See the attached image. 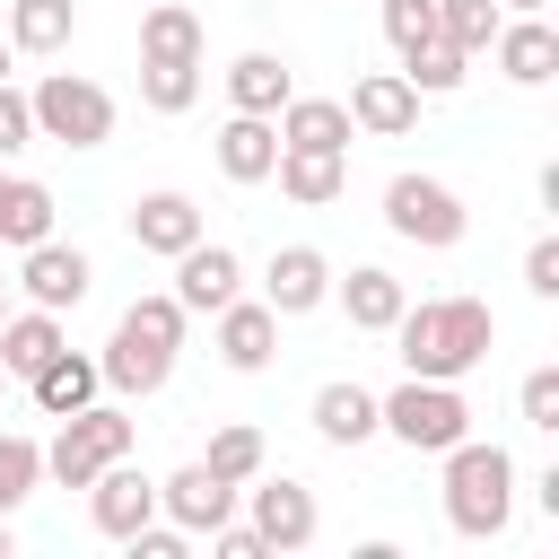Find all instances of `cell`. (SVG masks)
Masks as SVG:
<instances>
[{"label":"cell","instance_id":"obj_1","mask_svg":"<svg viewBox=\"0 0 559 559\" xmlns=\"http://www.w3.org/2000/svg\"><path fill=\"white\" fill-rule=\"evenodd\" d=\"M393 349H402V376H445L463 384L489 349H498V314L480 297H428V306H402L393 314Z\"/></svg>","mask_w":559,"mask_h":559},{"label":"cell","instance_id":"obj_2","mask_svg":"<svg viewBox=\"0 0 559 559\" xmlns=\"http://www.w3.org/2000/svg\"><path fill=\"white\" fill-rule=\"evenodd\" d=\"M183 306H175V288H148V297H131L122 306V323H114V341H105V384L114 393H157L166 376H175V349H183Z\"/></svg>","mask_w":559,"mask_h":559},{"label":"cell","instance_id":"obj_3","mask_svg":"<svg viewBox=\"0 0 559 559\" xmlns=\"http://www.w3.org/2000/svg\"><path fill=\"white\" fill-rule=\"evenodd\" d=\"M507 515H515V454L480 445V437H454L445 445V524L463 542H498Z\"/></svg>","mask_w":559,"mask_h":559},{"label":"cell","instance_id":"obj_4","mask_svg":"<svg viewBox=\"0 0 559 559\" xmlns=\"http://www.w3.org/2000/svg\"><path fill=\"white\" fill-rule=\"evenodd\" d=\"M376 419H384V437H402L411 454H445L454 437H472V402H463L445 376H402L393 393H376Z\"/></svg>","mask_w":559,"mask_h":559},{"label":"cell","instance_id":"obj_5","mask_svg":"<svg viewBox=\"0 0 559 559\" xmlns=\"http://www.w3.org/2000/svg\"><path fill=\"white\" fill-rule=\"evenodd\" d=\"M26 114H35V140H52V148H105L114 140V96L79 70H44L26 87Z\"/></svg>","mask_w":559,"mask_h":559},{"label":"cell","instance_id":"obj_6","mask_svg":"<svg viewBox=\"0 0 559 559\" xmlns=\"http://www.w3.org/2000/svg\"><path fill=\"white\" fill-rule=\"evenodd\" d=\"M131 411H114V402H87V411H70L61 419V437L44 445V480H61V489H87L114 454H131Z\"/></svg>","mask_w":559,"mask_h":559},{"label":"cell","instance_id":"obj_7","mask_svg":"<svg viewBox=\"0 0 559 559\" xmlns=\"http://www.w3.org/2000/svg\"><path fill=\"white\" fill-rule=\"evenodd\" d=\"M384 227H393L402 245L445 253V245H463L472 210H463V192H454V183H437V175H393V183H384Z\"/></svg>","mask_w":559,"mask_h":559},{"label":"cell","instance_id":"obj_8","mask_svg":"<svg viewBox=\"0 0 559 559\" xmlns=\"http://www.w3.org/2000/svg\"><path fill=\"white\" fill-rule=\"evenodd\" d=\"M236 498L253 507V533H262V550H306V542L323 533V507H314V489H306V480H288V472H280V480H262V472H253Z\"/></svg>","mask_w":559,"mask_h":559},{"label":"cell","instance_id":"obj_9","mask_svg":"<svg viewBox=\"0 0 559 559\" xmlns=\"http://www.w3.org/2000/svg\"><path fill=\"white\" fill-rule=\"evenodd\" d=\"M148 515H157V480H148V472H131V454H114V463L87 480V524H96L105 542H131Z\"/></svg>","mask_w":559,"mask_h":559},{"label":"cell","instance_id":"obj_10","mask_svg":"<svg viewBox=\"0 0 559 559\" xmlns=\"http://www.w3.org/2000/svg\"><path fill=\"white\" fill-rule=\"evenodd\" d=\"M349 131H367V140H411V131H419V87H411L402 70H367V79L349 87Z\"/></svg>","mask_w":559,"mask_h":559},{"label":"cell","instance_id":"obj_11","mask_svg":"<svg viewBox=\"0 0 559 559\" xmlns=\"http://www.w3.org/2000/svg\"><path fill=\"white\" fill-rule=\"evenodd\" d=\"M87 280H96V262L79 253V245H61V236H44V245H26V262H17V288H26V306H79L87 297Z\"/></svg>","mask_w":559,"mask_h":559},{"label":"cell","instance_id":"obj_12","mask_svg":"<svg viewBox=\"0 0 559 559\" xmlns=\"http://www.w3.org/2000/svg\"><path fill=\"white\" fill-rule=\"evenodd\" d=\"M227 297H245V262H236L227 245H210V236L183 245V253H175V306H183V314H218Z\"/></svg>","mask_w":559,"mask_h":559},{"label":"cell","instance_id":"obj_13","mask_svg":"<svg viewBox=\"0 0 559 559\" xmlns=\"http://www.w3.org/2000/svg\"><path fill=\"white\" fill-rule=\"evenodd\" d=\"M323 297H332V262H323L314 245H280L271 271H262V306L288 323V314H314Z\"/></svg>","mask_w":559,"mask_h":559},{"label":"cell","instance_id":"obj_14","mask_svg":"<svg viewBox=\"0 0 559 559\" xmlns=\"http://www.w3.org/2000/svg\"><path fill=\"white\" fill-rule=\"evenodd\" d=\"M157 515H166V524H183V533H210V524H227V515H236V489H227L210 463H183V472H166V480H157Z\"/></svg>","mask_w":559,"mask_h":559},{"label":"cell","instance_id":"obj_15","mask_svg":"<svg viewBox=\"0 0 559 559\" xmlns=\"http://www.w3.org/2000/svg\"><path fill=\"white\" fill-rule=\"evenodd\" d=\"M218 358H227L236 376H262V367L280 358V314H271L262 297H227V306H218Z\"/></svg>","mask_w":559,"mask_h":559},{"label":"cell","instance_id":"obj_16","mask_svg":"<svg viewBox=\"0 0 559 559\" xmlns=\"http://www.w3.org/2000/svg\"><path fill=\"white\" fill-rule=\"evenodd\" d=\"M489 61H498L515 87H542V79L559 70V35H550V17H542V9H533V17H498Z\"/></svg>","mask_w":559,"mask_h":559},{"label":"cell","instance_id":"obj_17","mask_svg":"<svg viewBox=\"0 0 559 559\" xmlns=\"http://www.w3.org/2000/svg\"><path fill=\"white\" fill-rule=\"evenodd\" d=\"M131 245L175 262L183 245H201V201H192V192H140V201H131Z\"/></svg>","mask_w":559,"mask_h":559},{"label":"cell","instance_id":"obj_18","mask_svg":"<svg viewBox=\"0 0 559 559\" xmlns=\"http://www.w3.org/2000/svg\"><path fill=\"white\" fill-rule=\"evenodd\" d=\"M26 393H35V411H44V419H70V411H87V402L105 393V367H96V358H79V349L61 341V349L26 376Z\"/></svg>","mask_w":559,"mask_h":559},{"label":"cell","instance_id":"obj_19","mask_svg":"<svg viewBox=\"0 0 559 559\" xmlns=\"http://www.w3.org/2000/svg\"><path fill=\"white\" fill-rule=\"evenodd\" d=\"M280 166V122L271 114H227L218 122V175L227 183H271Z\"/></svg>","mask_w":559,"mask_h":559},{"label":"cell","instance_id":"obj_20","mask_svg":"<svg viewBox=\"0 0 559 559\" xmlns=\"http://www.w3.org/2000/svg\"><path fill=\"white\" fill-rule=\"evenodd\" d=\"M280 192L297 201V210H332L341 192H349V157L341 148H280Z\"/></svg>","mask_w":559,"mask_h":559},{"label":"cell","instance_id":"obj_21","mask_svg":"<svg viewBox=\"0 0 559 559\" xmlns=\"http://www.w3.org/2000/svg\"><path fill=\"white\" fill-rule=\"evenodd\" d=\"M271 122H280V148H341V157H349V140H358L341 96H288Z\"/></svg>","mask_w":559,"mask_h":559},{"label":"cell","instance_id":"obj_22","mask_svg":"<svg viewBox=\"0 0 559 559\" xmlns=\"http://www.w3.org/2000/svg\"><path fill=\"white\" fill-rule=\"evenodd\" d=\"M314 437H323V445H367V437H384L376 393H367V384H349V376H332V384L314 393Z\"/></svg>","mask_w":559,"mask_h":559},{"label":"cell","instance_id":"obj_23","mask_svg":"<svg viewBox=\"0 0 559 559\" xmlns=\"http://www.w3.org/2000/svg\"><path fill=\"white\" fill-rule=\"evenodd\" d=\"M332 297H341V314H349L358 332H393V314L411 306V297H402V280H393L384 262H358L349 280H332Z\"/></svg>","mask_w":559,"mask_h":559},{"label":"cell","instance_id":"obj_24","mask_svg":"<svg viewBox=\"0 0 559 559\" xmlns=\"http://www.w3.org/2000/svg\"><path fill=\"white\" fill-rule=\"evenodd\" d=\"M288 96H297V79H288L280 52H236V61H227V105H236V114H280Z\"/></svg>","mask_w":559,"mask_h":559},{"label":"cell","instance_id":"obj_25","mask_svg":"<svg viewBox=\"0 0 559 559\" xmlns=\"http://www.w3.org/2000/svg\"><path fill=\"white\" fill-rule=\"evenodd\" d=\"M61 341H70V332H61V314H52V306L0 314V367H9V376H35V367H44Z\"/></svg>","mask_w":559,"mask_h":559},{"label":"cell","instance_id":"obj_26","mask_svg":"<svg viewBox=\"0 0 559 559\" xmlns=\"http://www.w3.org/2000/svg\"><path fill=\"white\" fill-rule=\"evenodd\" d=\"M44 236H52V192H44L35 175H9V166H0V245L26 253V245H44Z\"/></svg>","mask_w":559,"mask_h":559},{"label":"cell","instance_id":"obj_27","mask_svg":"<svg viewBox=\"0 0 559 559\" xmlns=\"http://www.w3.org/2000/svg\"><path fill=\"white\" fill-rule=\"evenodd\" d=\"M79 35V0H9V52H61Z\"/></svg>","mask_w":559,"mask_h":559},{"label":"cell","instance_id":"obj_28","mask_svg":"<svg viewBox=\"0 0 559 559\" xmlns=\"http://www.w3.org/2000/svg\"><path fill=\"white\" fill-rule=\"evenodd\" d=\"M140 61H201V17L183 0H157L140 17Z\"/></svg>","mask_w":559,"mask_h":559},{"label":"cell","instance_id":"obj_29","mask_svg":"<svg viewBox=\"0 0 559 559\" xmlns=\"http://www.w3.org/2000/svg\"><path fill=\"white\" fill-rule=\"evenodd\" d=\"M201 463H210V472H218L227 489H245V480H253V472L271 463V445H262V428H245V419H227V428L210 437V454H201Z\"/></svg>","mask_w":559,"mask_h":559},{"label":"cell","instance_id":"obj_30","mask_svg":"<svg viewBox=\"0 0 559 559\" xmlns=\"http://www.w3.org/2000/svg\"><path fill=\"white\" fill-rule=\"evenodd\" d=\"M463 70H472V52H454L445 35H428V44L402 61V79H411L419 96H454V87H463Z\"/></svg>","mask_w":559,"mask_h":559},{"label":"cell","instance_id":"obj_31","mask_svg":"<svg viewBox=\"0 0 559 559\" xmlns=\"http://www.w3.org/2000/svg\"><path fill=\"white\" fill-rule=\"evenodd\" d=\"M201 96V61H140V105L148 114H183Z\"/></svg>","mask_w":559,"mask_h":559},{"label":"cell","instance_id":"obj_32","mask_svg":"<svg viewBox=\"0 0 559 559\" xmlns=\"http://www.w3.org/2000/svg\"><path fill=\"white\" fill-rule=\"evenodd\" d=\"M498 0H437V35L454 44V52H489V35H498Z\"/></svg>","mask_w":559,"mask_h":559},{"label":"cell","instance_id":"obj_33","mask_svg":"<svg viewBox=\"0 0 559 559\" xmlns=\"http://www.w3.org/2000/svg\"><path fill=\"white\" fill-rule=\"evenodd\" d=\"M44 480V445L35 437H0V515H17Z\"/></svg>","mask_w":559,"mask_h":559},{"label":"cell","instance_id":"obj_34","mask_svg":"<svg viewBox=\"0 0 559 559\" xmlns=\"http://www.w3.org/2000/svg\"><path fill=\"white\" fill-rule=\"evenodd\" d=\"M376 9H384V44H393L402 61L437 35V0H376Z\"/></svg>","mask_w":559,"mask_h":559},{"label":"cell","instance_id":"obj_35","mask_svg":"<svg viewBox=\"0 0 559 559\" xmlns=\"http://www.w3.org/2000/svg\"><path fill=\"white\" fill-rule=\"evenodd\" d=\"M515 411H524V428L559 437V367H533V376H524V393H515Z\"/></svg>","mask_w":559,"mask_h":559},{"label":"cell","instance_id":"obj_36","mask_svg":"<svg viewBox=\"0 0 559 559\" xmlns=\"http://www.w3.org/2000/svg\"><path fill=\"white\" fill-rule=\"evenodd\" d=\"M17 148H35V114H26V96L0 79V166H9Z\"/></svg>","mask_w":559,"mask_h":559},{"label":"cell","instance_id":"obj_37","mask_svg":"<svg viewBox=\"0 0 559 559\" xmlns=\"http://www.w3.org/2000/svg\"><path fill=\"white\" fill-rule=\"evenodd\" d=\"M524 288H533V297H559V236H533V253H524Z\"/></svg>","mask_w":559,"mask_h":559},{"label":"cell","instance_id":"obj_38","mask_svg":"<svg viewBox=\"0 0 559 559\" xmlns=\"http://www.w3.org/2000/svg\"><path fill=\"white\" fill-rule=\"evenodd\" d=\"M210 550H218V559H271V550H262V533H253V524H236V515H227V524H210Z\"/></svg>","mask_w":559,"mask_h":559},{"label":"cell","instance_id":"obj_39","mask_svg":"<svg viewBox=\"0 0 559 559\" xmlns=\"http://www.w3.org/2000/svg\"><path fill=\"white\" fill-rule=\"evenodd\" d=\"M9 550H17V533H9V515H0V559H9Z\"/></svg>","mask_w":559,"mask_h":559},{"label":"cell","instance_id":"obj_40","mask_svg":"<svg viewBox=\"0 0 559 559\" xmlns=\"http://www.w3.org/2000/svg\"><path fill=\"white\" fill-rule=\"evenodd\" d=\"M498 9H515V17H533V9H542V0H498Z\"/></svg>","mask_w":559,"mask_h":559},{"label":"cell","instance_id":"obj_41","mask_svg":"<svg viewBox=\"0 0 559 559\" xmlns=\"http://www.w3.org/2000/svg\"><path fill=\"white\" fill-rule=\"evenodd\" d=\"M0 314H9V280H0Z\"/></svg>","mask_w":559,"mask_h":559},{"label":"cell","instance_id":"obj_42","mask_svg":"<svg viewBox=\"0 0 559 559\" xmlns=\"http://www.w3.org/2000/svg\"><path fill=\"white\" fill-rule=\"evenodd\" d=\"M0 79H9V44H0Z\"/></svg>","mask_w":559,"mask_h":559},{"label":"cell","instance_id":"obj_43","mask_svg":"<svg viewBox=\"0 0 559 559\" xmlns=\"http://www.w3.org/2000/svg\"><path fill=\"white\" fill-rule=\"evenodd\" d=\"M0 393H9V367H0Z\"/></svg>","mask_w":559,"mask_h":559}]
</instances>
